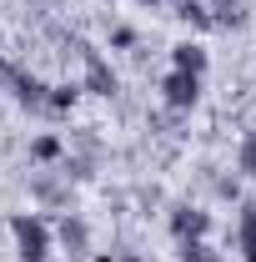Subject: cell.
Here are the masks:
<instances>
[{"label": "cell", "mask_w": 256, "mask_h": 262, "mask_svg": "<svg viewBox=\"0 0 256 262\" xmlns=\"http://www.w3.org/2000/svg\"><path fill=\"white\" fill-rule=\"evenodd\" d=\"M81 61H86V76H81V91H91V96L111 101L116 91H121V76L111 71V61L100 56L96 46H81Z\"/></svg>", "instance_id": "2"}, {"label": "cell", "mask_w": 256, "mask_h": 262, "mask_svg": "<svg viewBox=\"0 0 256 262\" xmlns=\"http://www.w3.org/2000/svg\"><path fill=\"white\" fill-rule=\"evenodd\" d=\"M181 262H226L211 242H181Z\"/></svg>", "instance_id": "13"}, {"label": "cell", "mask_w": 256, "mask_h": 262, "mask_svg": "<svg viewBox=\"0 0 256 262\" xmlns=\"http://www.w3.org/2000/svg\"><path fill=\"white\" fill-rule=\"evenodd\" d=\"M166 227H171L176 242H206L211 237V212H201V207H171Z\"/></svg>", "instance_id": "4"}, {"label": "cell", "mask_w": 256, "mask_h": 262, "mask_svg": "<svg viewBox=\"0 0 256 262\" xmlns=\"http://www.w3.org/2000/svg\"><path fill=\"white\" fill-rule=\"evenodd\" d=\"M211 26H246V10H241V0H216V15H211Z\"/></svg>", "instance_id": "12"}, {"label": "cell", "mask_w": 256, "mask_h": 262, "mask_svg": "<svg viewBox=\"0 0 256 262\" xmlns=\"http://www.w3.org/2000/svg\"><path fill=\"white\" fill-rule=\"evenodd\" d=\"M61 136H56V131H45V136H35L31 141V162H61Z\"/></svg>", "instance_id": "11"}, {"label": "cell", "mask_w": 256, "mask_h": 262, "mask_svg": "<svg viewBox=\"0 0 256 262\" xmlns=\"http://www.w3.org/2000/svg\"><path fill=\"white\" fill-rule=\"evenodd\" d=\"M141 5H161V0H141Z\"/></svg>", "instance_id": "16"}, {"label": "cell", "mask_w": 256, "mask_h": 262, "mask_svg": "<svg viewBox=\"0 0 256 262\" xmlns=\"http://www.w3.org/2000/svg\"><path fill=\"white\" fill-rule=\"evenodd\" d=\"M236 171L256 177V131H241V141H236Z\"/></svg>", "instance_id": "10"}, {"label": "cell", "mask_w": 256, "mask_h": 262, "mask_svg": "<svg viewBox=\"0 0 256 262\" xmlns=\"http://www.w3.org/2000/svg\"><path fill=\"white\" fill-rule=\"evenodd\" d=\"M236 252L241 262H256V207H241L236 217Z\"/></svg>", "instance_id": "8"}, {"label": "cell", "mask_w": 256, "mask_h": 262, "mask_svg": "<svg viewBox=\"0 0 256 262\" xmlns=\"http://www.w3.org/2000/svg\"><path fill=\"white\" fill-rule=\"evenodd\" d=\"M0 76L10 81V91H15V101H20V106L45 111V91H50V86H45L40 76H25V71H15V66H5V61H0Z\"/></svg>", "instance_id": "5"}, {"label": "cell", "mask_w": 256, "mask_h": 262, "mask_svg": "<svg viewBox=\"0 0 256 262\" xmlns=\"http://www.w3.org/2000/svg\"><path fill=\"white\" fill-rule=\"evenodd\" d=\"M10 237H15L20 262H50V242H56V232H50L45 217H35V212H15V217H10Z\"/></svg>", "instance_id": "1"}, {"label": "cell", "mask_w": 256, "mask_h": 262, "mask_svg": "<svg viewBox=\"0 0 256 262\" xmlns=\"http://www.w3.org/2000/svg\"><path fill=\"white\" fill-rule=\"evenodd\" d=\"M86 96L81 91V81H61V86H50L45 91V111H56V116H65V111H75V101Z\"/></svg>", "instance_id": "9"}, {"label": "cell", "mask_w": 256, "mask_h": 262, "mask_svg": "<svg viewBox=\"0 0 256 262\" xmlns=\"http://www.w3.org/2000/svg\"><path fill=\"white\" fill-rule=\"evenodd\" d=\"M96 262H121V257H106V252H100V257H96Z\"/></svg>", "instance_id": "15"}, {"label": "cell", "mask_w": 256, "mask_h": 262, "mask_svg": "<svg viewBox=\"0 0 256 262\" xmlns=\"http://www.w3.org/2000/svg\"><path fill=\"white\" fill-rule=\"evenodd\" d=\"M206 66H211V56H206V46H201V40H181V46H171V71L206 76Z\"/></svg>", "instance_id": "7"}, {"label": "cell", "mask_w": 256, "mask_h": 262, "mask_svg": "<svg viewBox=\"0 0 256 262\" xmlns=\"http://www.w3.org/2000/svg\"><path fill=\"white\" fill-rule=\"evenodd\" d=\"M176 15H181V20H191L196 31H206V26H211V15L201 10V0H181V10H176Z\"/></svg>", "instance_id": "14"}, {"label": "cell", "mask_w": 256, "mask_h": 262, "mask_svg": "<svg viewBox=\"0 0 256 262\" xmlns=\"http://www.w3.org/2000/svg\"><path fill=\"white\" fill-rule=\"evenodd\" d=\"M56 237H61V247L70 252V257H86V252H91V227H86L75 212H65V217H61Z\"/></svg>", "instance_id": "6"}, {"label": "cell", "mask_w": 256, "mask_h": 262, "mask_svg": "<svg viewBox=\"0 0 256 262\" xmlns=\"http://www.w3.org/2000/svg\"><path fill=\"white\" fill-rule=\"evenodd\" d=\"M161 101H166L171 111H196V101H201V76L166 71V76H161Z\"/></svg>", "instance_id": "3"}]
</instances>
